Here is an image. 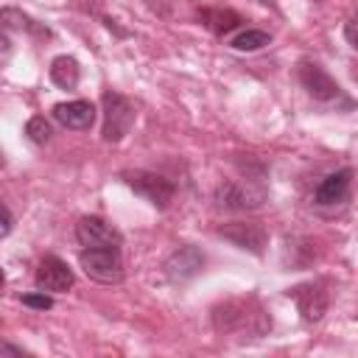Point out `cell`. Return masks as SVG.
Masks as SVG:
<instances>
[{"label": "cell", "mask_w": 358, "mask_h": 358, "mask_svg": "<svg viewBox=\"0 0 358 358\" xmlns=\"http://www.w3.org/2000/svg\"><path fill=\"white\" fill-rule=\"evenodd\" d=\"M78 263L84 274L95 282L103 285H117L123 280V257L117 246H98V249H84L78 255Z\"/></svg>", "instance_id": "obj_1"}, {"label": "cell", "mask_w": 358, "mask_h": 358, "mask_svg": "<svg viewBox=\"0 0 358 358\" xmlns=\"http://www.w3.org/2000/svg\"><path fill=\"white\" fill-rule=\"evenodd\" d=\"M101 103H103V140L106 143L123 140L129 134V129L134 126V115H137L134 103L115 90H106Z\"/></svg>", "instance_id": "obj_2"}, {"label": "cell", "mask_w": 358, "mask_h": 358, "mask_svg": "<svg viewBox=\"0 0 358 358\" xmlns=\"http://www.w3.org/2000/svg\"><path fill=\"white\" fill-rule=\"evenodd\" d=\"M123 179H126V185H129L134 193H140V196H143L145 201H151L157 210H165V207L173 201L176 187H173V182H168V179L159 176V173H151V171H126Z\"/></svg>", "instance_id": "obj_3"}, {"label": "cell", "mask_w": 358, "mask_h": 358, "mask_svg": "<svg viewBox=\"0 0 358 358\" xmlns=\"http://www.w3.org/2000/svg\"><path fill=\"white\" fill-rule=\"evenodd\" d=\"M34 280H36V288L45 291V294H64V291H70L73 282H76L70 266H67L62 257H56V255H45V257L39 260Z\"/></svg>", "instance_id": "obj_4"}, {"label": "cell", "mask_w": 358, "mask_h": 358, "mask_svg": "<svg viewBox=\"0 0 358 358\" xmlns=\"http://www.w3.org/2000/svg\"><path fill=\"white\" fill-rule=\"evenodd\" d=\"M299 81L308 90V95L316 98V101H336L341 95V87L336 84V78L316 62H302L299 64Z\"/></svg>", "instance_id": "obj_5"}, {"label": "cell", "mask_w": 358, "mask_h": 358, "mask_svg": "<svg viewBox=\"0 0 358 358\" xmlns=\"http://www.w3.org/2000/svg\"><path fill=\"white\" fill-rule=\"evenodd\" d=\"M76 238L84 249H98V246H120V232L106 224L98 215H84L76 224Z\"/></svg>", "instance_id": "obj_6"}, {"label": "cell", "mask_w": 358, "mask_h": 358, "mask_svg": "<svg viewBox=\"0 0 358 358\" xmlns=\"http://www.w3.org/2000/svg\"><path fill=\"white\" fill-rule=\"evenodd\" d=\"M215 201L227 210H255L263 204V190H255L243 182H224L215 190Z\"/></svg>", "instance_id": "obj_7"}, {"label": "cell", "mask_w": 358, "mask_h": 358, "mask_svg": "<svg viewBox=\"0 0 358 358\" xmlns=\"http://www.w3.org/2000/svg\"><path fill=\"white\" fill-rule=\"evenodd\" d=\"M218 232H221L224 238H229L235 246L249 249V252H255V255H260L263 246H266V229H263V224H257V221H232V224L221 227Z\"/></svg>", "instance_id": "obj_8"}, {"label": "cell", "mask_w": 358, "mask_h": 358, "mask_svg": "<svg viewBox=\"0 0 358 358\" xmlns=\"http://www.w3.org/2000/svg\"><path fill=\"white\" fill-rule=\"evenodd\" d=\"M350 185H352V171H350V168H341V171H336V173H327V176L319 182V187H316V193H313V201L322 204V207H327V204H341V201L350 199Z\"/></svg>", "instance_id": "obj_9"}, {"label": "cell", "mask_w": 358, "mask_h": 358, "mask_svg": "<svg viewBox=\"0 0 358 358\" xmlns=\"http://www.w3.org/2000/svg\"><path fill=\"white\" fill-rule=\"evenodd\" d=\"M53 117L73 131H87L95 123V106L90 101H64L53 106Z\"/></svg>", "instance_id": "obj_10"}, {"label": "cell", "mask_w": 358, "mask_h": 358, "mask_svg": "<svg viewBox=\"0 0 358 358\" xmlns=\"http://www.w3.org/2000/svg\"><path fill=\"white\" fill-rule=\"evenodd\" d=\"M201 266H204V255H201L196 246H182V249H176V252L165 260V274H168V280H173V282H185V280H190Z\"/></svg>", "instance_id": "obj_11"}, {"label": "cell", "mask_w": 358, "mask_h": 358, "mask_svg": "<svg viewBox=\"0 0 358 358\" xmlns=\"http://www.w3.org/2000/svg\"><path fill=\"white\" fill-rule=\"evenodd\" d=\"M288 294L296 299V305H299V310H302V316H305L308 322H316V319L324 313V308H327V294L322 291L319 282L296 285V288L288 291Z\"/></svg>", "instance_id": "obj_12"}, {"label": "cell", "mask_w": 358, "mask_h": 358, "mask_svg": "<svg viewBox=\"0 0 358 358\" xmlns=\"http://www.w3.org/2000/svg\"><path fill=\"white\" fill-rule=\"evenodd\" d=\"M199 20H201L213 34H218V36L235 31V28L243 22V17H241L238 11H232V8H204V11H199Z\"/></svg>", "instance_id": "obj_13"}, {"label": "cell", "mask_w": 358, "mask_h": 358, "mask_svg": "<svg viewBox=\"0 0 358 358\" xmlns=\"http://www.w3.org/2000/svg\"><path fill=\"white\" fill-rule=\"evenodd\" d=\"M81 78V67L73 56H56L50 62V81L62 90H76Z\"/></svg>", "instance_id": "obj_14"}, {"label": "cell", "mask_w": 358, "mask_h": 358, "mask_svg": "<svg viewBox=\"0 0 358 358\" xmlns=\"http://www.w3.org/2000/svg\"><path fill=\"white\" fill-rule=\"evenodd\" d=\"M0 25L14 28V31H28V34H36V36H50L48 28H42L39 22H34L28 14H20L17 8H3L0 11Z\"/></svg>", "instance_id": "obj_15"}, {"label": "cell", "mask_w": 358, "mask_h": 358, "mask_svg": "<svg viewBox=\"0 0 358 358\" xmlns=\"http://www.w3.org/2000/svg\"><path fill=\"white\" fill-rule=\"evenodd\" d=\"M271 42V34L268 31H260V28H246V31H241L238 36H232V48L235 50H246V53H252V50H260V48H266Z\"/></svg>", "instance_id": "obj_16"}, {"label": "cell", "mask_w": 358, "mask_h": 358, "mask_svg": "<svg viewBox=\"0 0 358 358\" xmlns=\"http://www.w3.org/2000/svg\"><path fill=\"white\" fill-rule=\"evenodd\" d=\"M25 134H28L31 143L45 145V143L50 140V123H48L42 115H36V117H31V120L25 123Z\"/></svg>", "instance_id": "obj_17"}, {"label": "cell", "mask_w": 358, "mask_h": 358, "mask_svg": "<svg viewBox=\"0 0 358 358\" xmlns=\"http://www.w3.org/2000/svg\"><path fill=\"white\" fill-rule=\"evenodd\" d=\"M22 305H28V308H39V310H48L50 305H53V299L42 291V294H25L22 296Z\"/></svg>", "instance_id": "obj_18"}, {"label": "cell", "mask_w": 358, "mask_h": 358, "mask_svg": "<svg viewBox=\"0 0 358 358\" xmlns=\"http://www.w3.org/2000/svg\"><path fill=\"white\" fill-rule=\"evenodd\" d=\"M11 227H14V215L8 213V207H6V204H0V241L11 232Z\"/></svg>", "instance_id": "obj_19"}, {"label": "cell", "mask_w": 358, "mask_h": 358, "mask_svg": "<svg viewBox=\"0 0 358 358\" xmlns=\"http://www.w3.org/2000/svg\"><path fill=\"white\" fill-rule=\"evenodd\" d=\"M8 59H11V42H8L6 34H0V67H3Z\"/></svg>", "instance_id": "obj_20"}, {"label": "cell", "mask_w": 358, "mask_h": 358, "mask_svg": "<svg viewBox=\"0 0 358 358\" xmlns=\"http://www.w3.org/2000/svg\"><path fill=\"white\" fill-rule=\"evenodd\" d=\"M344 34H347V42L355 48V20H352V17L347 20V28H344Z\"/></svg>", "instance_id": "obj_21"}, {"label": "cell", "mask_w": 358, "mask_h": 358, "mask_svg": "<svg viewBox=\"0 0 358 358\" xmlns=\"http://www.w3.org/2000/svg\"><path fill=\"white\" fill-rule=\"evenodd\" d=\"M0 352H11V355H22L20 347H11V344H0Z\"/></svg>", "instance_id": "obj_22"}, {"label": "cell", "mask_w": 358, "mask_h": 358, "mask_svg": "<svg viewBox=\"0 0 358 358\" xmlns=\"http://www.w3.org/2000/svg\"><path fill=\"white\" fill-rule=\"evenodd\" d=\"M6 285V274H3V268H0V288Z\"/></svg>", "instance_id": "obj_23"}]
</instances>
